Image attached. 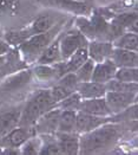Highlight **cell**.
Segmentation results:
<instances>
[{
	"label": "cell",
	"instance_id": "1",
	"mask_svg": "<svg viewBox=\"0 0 138 155\" xmlns=\"http://www.w3.org/2000/svg\"><path fill=\"white\" fill-rule=\"evenodd\" d=\"M125 124L108 122L98 128L79 135V154H97L111 149L122 139Z\"/></svg>",
	"mask_w": 138,
	"mask_h": 155
},
{
	"label": "cell",
	"instance_id": "2",
	"mask_svg": "<svg viewBox=\"0 0 138 155\" xmlns=\"http://www.w3.org/2000/svg\"><path fill=\"white\" fill-rule=\"evenodd\" d=\"M66 18H70L67 13L56 11V10H47L46 12L37 13V15L26 25L21 26L19 28L5 31L2 33V38L12 48H17L27 38L50 30L51 27H53L56 24H58L59 21Z\"/></svg>",
	"mask_w": 138,
	"mask_h": 155
},
{
	"label": "cell",
	"instance_id": "3",
	"mask_svg": "<svg viewBox=\"0 0 138 155\" xmlns=\"http://www.w3.org/2000/svg\"><path fill=\"white\" fill-rule=\"evenodd\" d=\"M70 19H71V17L63 19L62 21L56 24L53 27H51L50 30L27 38L25 41H23L21 44H19L15 48L19 52L21 59L25 62V64L27 66H31V65H33L37 62L39 56L44 52V50L50 45L54 39L59 36V33L63 31L64 27L67 25Z\"/></svg>",
	"mask_w": 138,
	"mask_h": 155
},
{
	"label": "cell",
	"instance_id": "4",
	"mask_svg": "<svg viewBox=\"0 0 138 155\" xmlns=\"http://www.w3.org/2000/svg\"><path fill=\"white\" fill-rule=\"evenodd\" d=\"M36 6L32 0H0V27L11 25L10 30H14L26 25L36 17Z\"/></svg>",
	"mask_w": 138,
	"mask_h": 155
},
{
	"label": "cell",
	"instance_id": "5",
	"mask_svg": "<svg viewBox=\"0 0 138 155\" xmlns=\"http://www.w3.org/2000/svg\"><path fill=\"white\" fill-rule=\"evenodd\" d=\"M57 107V102L53 100L50 88H43L33 92V95L24 102L19 124L21 127H33L39 117L46 111Z\"/></svg>",
	"mask_w": 138,
	"mask_h": 155
},
{
	"label": "cell",
	"instance_id": "6",
	"mask_svg": "<svg viewBox=\"0 0 138 155\" xmlns=\"http://www.w3.org/2000/svg\"><path fill=\"white\" fill-rule=\"evenodd\" d=\"M34 4L71 15H90L93 10V0H32Z\"/></svg>",
	"mask_w": 138,
	"mask_h": 155
},
{
	"label": "cell",
	"instance_id": "7",
	"mask_svg": "<svg viewBox=\"0 0 138 155\" xmlns=\"http://www.w3.org/2000/svg\"><path fill=\"white\" fill-rule=\"evenodd\" d=\"M33 82L31 69L26 68L12 72L0 79V95L13 96L19 91L24 90Z\"/></svg>",
	"mask_w": 138,
	"mask_h": 155
},
{
	"label": "cell",
	"instance_id": "8",
	"mask_svg": "<svg viewBox=\"0 0 138 155\" xmlns=\"http://www.w3.org/2000/svg\"><path fill=\"white\" fill-rule=\"evenodd\" d=\"M137 91H106L104 97L112 115H116L137 103Z\"/></svg>",
	"mask_w": 138,
	"mask_h": 155
},
{
	"label": "cell",
	"instance_id": "9",
	"mask_svg": "<svg viewBox=\"0 0 138 155\" xmlns=\"http://www.w3.org/2000/svg\"><path fill=\"white\" fill-rule=\"evenodd\" d=\"M108 122H117L114 115L112 116H96L91 115L88 113L83 111H77V117H75V133L84 134L90 130H93L98 128L99 126L108 123Z\"/></svg>",
	"mask_w": 138,
	"mask_h": 155
},
{
	"label": "cell",
	"instance_id": "10",
	"mask_svg": "<svg viewBox=\"0 0 138 155\" xmlns=\"http://www.w3.org/2000/svg\"><path fill=\"white\" fill-rule=\"evenodd\" d=\"M33 135H36L33 127L17 126L0 137V146L2 148H19L28 137Z\"/></svg>",
	"mask_w": 138,
	"mask_h": 155
},
{
	"label": "cell",
	"instance_id": "11",
	"mask_svg": "<svg viewBox=\"0 0 138 155\" xmlns=\"http://www.w3.org/2000/svg\"><path fill=\"white\" fill-rule=\"evenodd\" d=\"M59 115H60V109L57 107L46 111L44 115H41L33 124V129H34L36 135L56 134L57 128H58Z\"/></svg>",
	"mask_w": 138,
	"mask_h": 155
},
{
	"label": "cell",
	"instance_id": "12",
	"mask_svg": "<svg viewBox=\"0 0 138 155\" xmlns=\"http://www.w3.org/2000/svg\"><path fill=\"white\" fill-rule=\"evenodd\" d=\"M88 58H91L95 63H99L105 59H109L113 50V44L110 40H99L93 39L88 43Z\"/></svg>",
	"mask_w": 138,
	"mask_h": 155
},
{
	"label": "cell",
	"instance_id": "13",
	"mask_svg": "<svg viewBox=\"0 0 138 155\" xmlns=\"http://www.w3.org/2000/svg\"><path fill=\"white\" fill-rule=\"evenodd\" d=\"M23 104L24 102L0 111V137L19 124Z\"/></svg>",
	"mask_w": 138,
	"mask_h": 155
},
{
	"label": "cell",
	"instance_id": "14",
	"mask_svg": "<svg viewBox=\"0 0 138 155\" xmlns=\"http://www.w3.org/2000/svg\"><path fill=\"white\" fill-rule=\"evenodd\" d=\"M78 111L88 113L96 116H112L111 110L106 103L105 97H97V98H88L82 100V103Z\"/></svg>",
	"mask_w": 138,
	"mask_h": 155
},
{
	"label": "cell",
	"instance_id": "15",
	"mask_svg": "<svg viewBox=\"0 0 138 155\" xmlns=\"http://www.w3.org/2000/svg\"><path fill=\"white\" fill-rule=\"evenodd\" d=\"M56 139L62 150V155L79 154V134L72 133H56Z\"/></svg>",
	"mask_w": 138,
	"mask_h": 155
},
{
	"label": "cell",
	"instance_id": "16",
	"mask_svg": "<svg viewBox=\"0 0 138 155\" xmlns=\"http://www.w3.org/2000/svg\"><path fill=\"white\" fill-rule=\"evenodd\" d=\"M116 70H117V66L114 65V63H113L110 58L109 59H105L103 62H99V63H96L95 68H93V72H92L91 81L97 82V83H101V84H105L110 79L114 78Z\"/></svg>",
	"mask_w": 138,
	"mask_h": 155
},
{
	"label": "cell",
	"instance_id": "17",
	"mask_svg": "<svg viewBox=\"0 0 138 155\" xmlns=\"http://www.w3.org/2000/svg\"><path fill=\"white\" fill-rule=\"evenodd\" d=\"M117 68H126V66H138V52L113 48L112 53L110 56Z\"/></svg>",
	"mask_w": 138,
	"mask_h": 155
},
{
	"label": "cell",
	"instance_id": "18",
	"mask_svg": "<svg viewBox=\"0 0 138 155\" xmlns=\"http://www.w3.org/2000/svg\"><path fill=\"white\" fill-rule=\"evenodd\" d=\"M31 71H32L33 79L43 84H50V87L59 78L53 64H33Z\"/></svg>",
	"mask_w": 138,
	"mask_h": 155
},
{
	"label": "cell",
	"instance_id": "19",
	"mask_svg": "<svg viewBox=\"0 0 138 155\" xmlns=\"http://www.w3.org/2000/svg\"><path fill=\"white\" fill-rule=\"evenodd\" d=\"M77 92L80 95L83 100L88 98H97V97H104L106 94L105 84L97 83L93 81L88 82H79L77 87Z\"/></svg>",
	"mask_w": 138,
	"mask_h": 155
},
{
	"label": "cell",
	"instance_id": "20",
	"mask_svg": "<svg viewBox=\"0 0 138 155\" xmlns=\"http://www.w3.org/2000/svg\"><path fill=\"white\" fill-rule=\"evenodd\" d=\"M59 36H60V33H59ZM59 36L44 50V52L39 56V58H38L37 62L34 64L52 65L60 62V61H63L62 53H60V49H59Z\"/></svg>",
	"mask_w": 138,
	"mask_h": 155
},
{
	"label": "cell",
	"instance_id": "21",
	"mask_svg": "<svg viewBox=\"0 0 138 155\" xmlns=\"http://www.w3.org/2000/svg\"><path fill=\"white\" fill-rule=\"evenodd\" d=\"M138 33L125 31L120 36H118L116 39L112 40V44L114 48L119 49H125L131 51H137L138 50Z\"/></svg>",
	"mask_w": 138,
	"mask_h": 155
},
{
	"label": "cell",
	"instance_id": "22",
	"mask_svg": "<svg viewBox=\"0 0 138 155\" xmlns=\"http://www.w3.org/2000/svg\"><path fill=\"white\" fill-rule=\"evenodd\" d=\"M75 117H77V111L75 110H60L57 133L75 131Z\"/></svg>",
	"mask_w": 138,
	"mask_h": 155
},
{
	"label": "cell",
	"instance_id": "23",
	"mask_svg": "<svg viewBox=\"0 0 138 155\" xmlns=\"http://www.w3.org/2000/svg\"><path fill=\"white\" fill-rule=\"evenodd\" d=\"M41 139V147L39 155H62V150L57 142L54 134H45L39 135Z\"/></svg>",
	"mask_w": 138,
	"mask_h": 155
},
{
	"label": "cell",
	"instance_id": "24",
	"mask_svg": "<svg viewBox=\"0 0 138 155\" xmlns=\"http://www.w3.org/2000/svg\"><path fill=\"white\" fill-rule=\"evenodd\" d=\"M114 78L127 83H138V66L117 68Z\"/></svg>",
	"mask_w": 138,
	"mask_h": 155
},
{
	"label": "cell",
	"instance_id": "25",
	"mask_svg": "<svg viewBox=\"0 0 138 155\" xmlns=\"http://www.w3.org/2000/svg\"><path fill=\"white\" fill-rule=\"evenodd\" d=\"M41 147V139L39 135H33L28 137L25 142L19 147L21 155H39Z\"/></svg>",
	"mask_w": 138,
	"mask_h": 155
},
{
	"label": "cell",
	"instance_id": "26",
	"mask_svg": "<svg viewBox=\"0 0 138 155\" xmlns=\"http://www.w3.org/2000/svg\"><path fill=\"white\" fill-rule=\"evenodd\" d=\"M82 97L80 95L75 91L72 94H70L69 96H66L65 98H63L62 101H59L57 103V108H59L60 110H75L78 111L79 110V107L82 103Z\"/></svg>",
	"mask_w": 138,
	"mask_h": 155
},
{
	"label": "cell",
	"instance_id": "27",
	"mask_svg": "<svg viewBox=\"0 0 138 155\" xmlns=\"http://www.w3.org/2000/svg\"><path fill=\"white\" fill-rule=\"evenodd\" d=\"M105 88L106 91H138V83H127L112 78L105 83Z\"/></svg>",
	"mask_w": 138,
	"mask_h": 155
},
{
	"label": "cell",
	"instance_id": "28",
	"mask_svg": "<svg viewBox=\"0 0 138 155\" xmlns=\"http://www.w3.org/2000/svg\"><path fill=\"white\" fill-rule=\"evenodd\" d=\"M95 64H96V63H95L91 58H88L86 62H84L83 64L75 70V74L79 82H88V81H91Z\"/></svg>",
	"mask_w": 138,
	"mask_h": 155
},
{
	"label": "cell",
	"instance_id": "29",
	"mask_svg": "<svg viewBox=\"0 0 138 155\" xmlns=\"http://www.w3.org/2000/svg\"><path fill=\"white\" fill-rule=\"evenodd\" d=\"M56 82L63 84L64 87L71 89L72 91H77V87L79 84V81H78V78H77L75 72H67V74L63 75L62 77L58 78Z\"/></svg>",
	"mask_w": 138,
	"mask_h": 155
},
{
	"label": "cell",
	"instance_id": "30",
	"mask_svg": "<svg viewBox=\"0 0 138 155\" xmlns=\"http://www.w3.org/2000/svg\"><path fill=\"white\" fill-rule=\"evenodd\" d=\"M13 48L2 38V36H0V56L1 54H6L7 52H10Z\"/></svg>",
	"mask_w": 138,
	"mask_h": 155
},
{
	"label": "cell",
	"instance_id": "31",
	"mask_svg": "<svg viewBox=\"0 0 138 155\" xmlns=\"http://www.w3.org/2000/svg\"><path fill=\"white\" fill-rule=\"evenodd\" d=\"M7 58H8V52L6 54H1L0 56V71L4 69V66L7 63Z\"/></svg>",
	"mask_w": 138,
	"mask_h": 155
},
{
	"label": "cell",
	"instance_id": "32",
	"mask_svg": "<svg viewBox=\"0 0 138 155\" xmlns=\"http://www.w3.org/2000/svg\"><path fill=\"white\" fill-rule=\"evenodd\" d=\"M79 1H83V0H79Z\"/></svg>",
	"mask_w": 138,
	"mask_h": 155
},
{
	"label": "cell",
	"instance_id": "33",
	"mask_svg": "<svg viewBox=\"0 0 138 155\" xmlns=\"http://www.w3.org/2000/svg\"><path fill=\"white\" fill-rule=\"evenodd\" d=\"M0 36H1V35H0Z\"/></svg>",
	"mask_w": 138,
	"mask_h": 155
}]
</instances>
